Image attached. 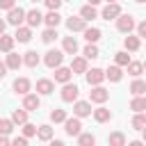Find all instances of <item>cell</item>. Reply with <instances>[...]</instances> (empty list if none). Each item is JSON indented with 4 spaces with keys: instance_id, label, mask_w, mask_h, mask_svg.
<instances>
[{
    "instance_id": "cell-1",
    "label": "cell",
    "mask_w": 146,
    "mask_h": 146,
    "mask_svg": "<svg viewBox=\"0 0 146 146\" xmlns=\"http://www.w3.org/2000/svg\"><path fill=\"white\" fill-rule=\"evenodd\" d=\"M137 27V23H135V18L130 16V14H119V18H116V30L119 32H123V34H130L132 30Z\"/></svg>"
},
{
    "instance_id": "cell-2",
    "label": "cell",
    "mask_w": 146,
    "mask_h": 146,
    "mask_svg": "<svg viewBox=\"0 0 146 146\" xmlns=\"http://www.w3.org/2000/svg\"><path fill=\"white\" fill-rule=\"evenodd\" d=\"M62 62H64V50L52 48V50H48V52L43 55V64H46L48 68H57V66H62Z\"/></svg>"
},
{
    "instance_id": "cell-3",
    "label": "cell",
    "mask_w": 146,
    "mask_h": 146,
    "mask_svg": "<svg viewBox=\"0 0 146 146\" xmlns=\"http://www.w3.org/2000/svg\"><path fill=\"white\" fill-rule=\"evenodd\" d=\"M25 14H27V11H25L23 7H11V9L7 11V23L18 27V25H23V21H25Z\"/></svg>"
},
{
    "instance_id": "cell-4",
    "label": "cell",
    "mask_w": 146,
    "mask_h": 146,
    "mask_svg": "<svg viewBox=\"0 0 146 146\" xmlns=\"http://www.w3.org/2000/svg\"><path fill=\"white\" fill-rule=\"evenodd\" d=\"M64 130H66L68 137H78V135L82 132V121H80V116L73 114V119H66V121H64Z\"/></svg>"
},
{
    "instance_id": "cell-5",
    "label": "cell",
    "mask_w": 146,
    "mask_h": 146,
    "mask_svg": "<svg viewBox=\"0 0 146 146\" xmlns=\"http://www.w3.org/2000/svg\"><path fill=\"white\" fill-rule=\"evenodd\" d=\"M78 94H80V89H78V84H71V82H66L64 87H62V100L64 103H75L78 100Z\"/></svg>"
},
{
    "instance_id": "cell-6",
    "label": "cell",
    "mask_w": 146,
    "mask_h": 146,
    "mask_svg": "<svg viewBox=\"0 0 146 146\" xmlns=\"http://www.w3.org/2000/svg\"><path fill=\"white\" fill-rule=\"evenodd\" d=\"M110 98V91L105 89V87H100V84H96L91 91H89V100L91 103H105Z\"/></svg>"
},
{
    "instance_id": "cell-7",
    "label": "cell",
    "mask_w": 146,
    "mask_h": 146,
    "mask_svg": "<svg viewBox=\"0 0 146 146\" xmlns=\"http://www.w3.org/2000/svg\"><path fill=\"white\" fill-rule=\"evenodd\" d=\"M23 107H25L27 112H36V110L41 107L39 94H25V96H23Z\"/></svg>"
},
{
    "instance_id": "cell-8",
    "label": "cell",
    "mask_w": 146,
    "mask_h": 146,
    "mask_svg": "<svg viewBox=\"0 0 146 146\" xmlns=\"http://www.w3.org/2000/svg\"><path fill=\"white\" fill-rule=\"evenodd\" d=\"M91 112H94V110H91V100H75V103H73V114H75V116L82 119V116H89Z\"/></svg>"
},
{
    "instance_id": "cell-9",
    "label": "cell",
    "mask_w": 146,
    "mask_h": 146,
    "mask_svg": "<svg viewBox=\"0 0 146 146\" xmlns=\"http://www.w3.org/2000/svg\"><path fill=\"white\" fill-rule=\"evenodd\" d=\"M119 14H121V7H119V2H107V5H105V9L100 11V18H105V21H112V18H119Z\"/></svg>"
},
{
    "instance_id": "cell-10",
    "label": "cell",
    "mask_w": 146,
    "mask_h": 146,
    "mask_svg": "<svg viewBox=\"0 0 146 146\" xmlns=\"http://www.w3.org/2000/svg\"><path fill=\"white\" fill-rule=\"evenodd\" d=\"M66 27L71 32H84L87 30V21L82 16H71V18H66Z\"/></svg>"
},
{
    "instance_id": "cell-11",
    "label": "cell",
    "mask_w": 146,
    "mask_h": 146,
    "mask_svg": "<svg viewBox=\"0 0 146 146\" xmlns=\"http://www.w3.org/2000/svg\"><path fill=\"white\" fill-rule=\"evenodd\" d=\"M71 78H73L71 66H57V68H55V82L66 84V82H71Z\"/></svg>"
},
{
    "instance_id": "cell-12",
    "label": "cell",
    "mask_w": 146,
    "mask_h": 146,
    "mask_svg": "<svg viewBox=\"0 0 146 146\" xmlns=\"http://www.w3.org/2000/svg\"><path fill=\"white\" fill-rule=\"evenodd\" d=\"M84 75H87L89 87H96V84H100V82L105 80V71H103V68H91V71L87 68V73H84Z\"/></svg>"
},
{
    "instance_id": "cell-13",
    "label": "cell",
    "mask_w": 146,
    "mask_h": 146,
    "mask_svg": "<svg viewBox=\"0 0 146 146\" xmlns=\"http://www.w3.org/2000/svg\"><path fill=\"white\" fill-rule=\"evenodd\" d=\"M11 87H14V91H16L18 96H25V94H30V89H32V82H30L27 78H16Z\"/></svg>"
},
{
    "instance_id": "cell-14",
    "label": "cell",
    "mask_w": 146,
    "mask_h": 146,
    "mask_svg": "<svg viewBox=\"0 0 146 146\" xmlns=\"http://www.w3.org/2000/svg\"><path fill=\"white\" fill-rule=\"evenodd\" d=\"M52 91H55V82H52V80H48V78L36 80V94H39V96H48V94H52Z\"/></svg>"
},
{
    "instance_id": "cell-15",
    "label": "cell",
    "mask_w": 146,
    "mask_h": 146,
    "mask_svg": "<svg viewBox=\"0 0 146 146\" xmlns=\"http://www.w3.org/2000/svg\"><path fill=\"white\" fill-rule=\"evenodd\" d=\"M25 23H27L30 27H36V25H41V23H43V14L34 7V9H30V11L25 14Z\"/></svg>"
},
{
    "instance_id": "cell-16",
    "label": "cell",
    "mask_w": 146,
    "mask_h": 146,
    "mask_svg": "<svg viewBox=\"0 0 146 146\" xmlns=\"http://www.w3.org/2000/svg\"><path fill=\"white\" fill-rule=\"evenodd\" d=\"M14 39H16L18 43H27V41L32 39V27H30V25H18Z\"/></svg>"
},
{
    "instance_id": "cell-17",
    "label": "cell",
    "mask_w": 146,
    "mask_h": 146,
    "mask_svg": "<svg viewBox=\"0 0 146 146\" xmlns=\"http://www.w3.org/2000/svg\"><path fill=\"white\" fill-rule=\"evenodd\" d=\"M121 78H123V71H121L119 64L107 66V71H105V80H110V82H121Z\"/></svg>"
},
{
    "instance_id": "cell-18",
    "label": "cell",
    "mask_w": 146,
    "mask_h": 146,
    "mask_svg": "<svg viewBox=\"0 0 146 146\" xmlns=\"http://www.w3.org/2000/svg\"><path fill=\"white\" fill-rule=\"evenodd\" d=\"M43 23H46L48 27H57V25L62 23V16H59V11H57V9H50V11L43 16Z\"/></svg>"
},
{
    "instance_id": "cell-19",
    "label": "cell",
    "mask_w": 146,
    "mask_h": 146,
    "mask_svg": "<svg viewBox=\"0 0 146 146\" xmlns=\"http://www.w3.org/2000/svg\"><path fill=\"white\" fill-rule=\"evenodd\" d=\"M62 50H64L66 55H75V52H78V41H75V36H64Z\"/></svg>"
},
{
    "instance_id": "cell-20",
    "label": "cell",
    "mask_w": 146,
    "mask_h": 146,
    "mask_svg": "<svg viewBox=\"0 0 146 146\" xmlns=\"http://www.w3.org/2000/svg\"><path fill=\"white\" fill-rule=\"evenodd\" d=\"M139 46H141V39H139V36L128 34V36L123 39V48H125V50H130V52H137V50H139Z\"/></svg>"
},
{
    "instance_id": "cell-21",
    "label": "cell",
    "mask_w": 146,
    "mask_h": 146,
    "mask_svg": "<svg viewBox=\"0 0 146 146\" xmlns=\"http://www.w3.org/2000/svg\"><path fill=\"white\" fill-rule=\"evenodd\" d=\"M39 62H41V59H39V52H36V50H27V52L23 55V64L30 66V68H36Z\"/></svg>"
},
{
    "instance_id": "cell-22",
    "label": "cell",
    "mask_w": 146,
    "mask_h": 146,
    "mask_svg": "<svg viewBox=\"0 0 146 146\" xmlns=\"http://www.w3.org/2000/svg\"><path fill=\"white\" fill-rule=\"evenodd\" d=\"M5 62H7V66H9L11 71H18V68L23 66V57L16 55V52H7V59H5Z\"/></svg>"
},
{
    "instance_id": "cell-23",
    "label": "cell",
    "mask_w": 146,
    "mask_h": 146,
    "mask_svg": "<svg viewBox=\"0 0 146 146\" xmlns=\"http://www.w3.org/2000/svg\"><path fill=\"white\" fill-rule=\"evenodd\" d=\"M71 71H73V75L75 73H87V57H73Z\"/></svg>"
},
{
    "instance_id": "cell-24",
    "label": "cell",
    "mask_w": 146,
    "mask_h": 146,
    "mask_svg": "<svg viewBox=\"0 0 146 146\" xmlns=\"http://www.w3.org/2000/svg\"><path fill=\"white\" fill-rule=\"evenodd\" d=\"M80 16L84 18V21H94V18H98V11H96V5H84L82 9H80Z\"/></svg>"
},
{
    "instance_id": "cell-25",
    "label": "cell",
    "mask_w": 146,
    "mask_h": 146,
    "mask_svg": "<svg viewBox=\"0 0 146 146\" xmlns=\"http://www.w3.org/2000/svg\"><path fill=\"white\" fill-rule=\"evenodd\" d=\"M100 36H103V32H100L98 27H87V30H84V39H87V43H98Z\"/></svg>"
},
{
    "instance_id": "cell-26",
    "label": "cell",
    "mask_w": 146,
    "mask_h": 146,
    "mask_svg": "<svg viewBox=\"0 0 146 146\" xmlns=\"http://www.w3.org/2000/svg\"><path fill=\"white\" fill-rule=\"evenodd\" d=\"M130 125H132V130H144V128H146V114H144V112H135Z\"/></svg>"
},
{
    "instance_id": "cell-27",
    "label": "cell",
    "mask_w": 146,
    "mask_h": 146,
    "mask_svg": "<svg viewBox=\"0 0 146 146\" xmlns=\"http://www.w3.org/2000/svg\"><path fill=\"white\" fill-rule=\"evenodd\" d=\"M130 110L132 112H146V96H132Z\"/></svg>"
},
{
    "instance_id": "cell-28",
    "label": "cell",
    "mask_w": 146,
    "mask_h": 146,
    "mask_svg": "<svg viewBox=\"0 0 146 146\" xmlns=\"http://www.w3.org/2000/svg\"><path fill=\"white\" fill-rule=\"evenodd\" d=\"M130 94H132V96H144V94H146V82L139 80V78H135V82L130 84Z\"/></svg>"
},
{
    "instance_id": "cell-29",
    "label": "cell",
    "mask_w": 146,
    "mask_h": 146,
    "mask_svg": "<svg viewBox=\"0 0 146 146\" xmlns=\"http://www.w3.org/2000/svg\"><path fill=\"white\" fill-rule=\"evenodd\" d=\"M94 119H96L98 123H107V121L112 119V112H110L107 107H98V110H94Z\"/></svg>"
},
{
    "instance_id": "cell-30",
    "label": "cell",
    "mask_w": 146,
    "mask_h": 146,
    "mask_svg": "<svg viewBox=\"0 0 146 146\" xmlns=\"http://www.w3.org/2000/svg\"><path fill=\"white\" fill-rule=\"evenodd\" d=\"M11 121H14L16 125H23V123H27V110H25V107H21V110H14V112H11Z\"/></svg>"
},
{
    "instance_id": "cell-31",
    "label": "cell",
    "mask_w": 146,
    "mask_h": 146,
    "mask_svg": "<svg viewBox=\"0 0 146 146\" xmlns=\"http://www.w3.org/2000/svg\"><path fill=\"white\" fill-rule=\"evenodd\" d=\"M125 68H128V73H130L132 78H139V75L144 73V62H132V59H130V64H128Z\"/></svg>"
},
{
    "instance_id": "cell-32",
    "label": "cell",
    "mask_w": 146,
    "mask_h": 146,
    "mask_svg": "<svg viewBox=\"0 0 146 146\" xmlns=\"http://www.w3.org/2000/svg\"><path fill=\"white\" fill-rule=\"evenodd\" d=\"M36 137H39L41 141H50V139H52V128L46 125V123L39 125V128H36Z\"/></svg>"
},
{
    "instance_id": "cell-33",
    "label": "cell",
    "mask_w": 146,
    "mask_h": 146,
    "mask_svg": "<svg viewBox=\"0 0 146 146\" xmlns=\"http://www.w3.org/2000/svg\"><path fill=\"white\" fill-rule=\"evenodd\" d=\"M14 36H9V34H0V50L2 52H11V48H14Z\"/></svg>"
},
{
    "instance_id": "cell-34",
    "label": "cell",
    "mask_w": 146,
    "mask_h": 146,
    "mask_svg": "<svg viewBox=\"0 0 146 146\" xmlns=\"http://www.w3.org/2000/svg\"><path fill=\"white\" fill-rule=\"evenodd\" d=\"M107 144L110 146H125V135L123 132H112L107 137Z\"/></svg>"
},
{
    "instance_id": "cell-35",
    "label": "cell",
    "mask_w": 146,
    "mask_h": 146,
    "mask_svg": "<svg viewBox=\"0 0 146 146\" xmlns=\"http://www.w3.org/2000/svg\"><path fill=\"white\" fill-rule=\"evenodd\" d=\"M57 36H59V34H57V27H46L43 34H41V41H43V43H52Z\"/></svg>"
},
{
    "instance_id": "cell-36",
    "label": "cell",
    "mask_w": 146,
    "mask_h": 146,
    "mask_svg": "<svg viewBox=\"0 0 146 146\" xmlns=\"http://www.w3.org/2000/svg\"><path fill=\"white\" fill-rule=\"evenodd\" d=\"M82 55H84L87 59H96V57H100V50H98L96 43H87V48L82 50Z\"/></svg>"
},
{
    "instance_id": "cell-37",
    "label": "cell",
    "mask_w": 146,
    "mask_h": 146,
    "mask_svg": "<svg viewBox=\"0 0 146 146\" xmlns=\"http://www.w3.org/2000/svg\"><path fill=\"white\" fill-rule=\"evenodd\" d=\"M78 144H80V146H94V144H96V137H94L91 132H80V135H78Z\"/></svg>"
},
{
    "instance_id": "cell-38",
    "label": "cell",
    "mask_w": 146,
    "mask_h": 146,
    "mask_svg": "<svg viewBox=\"0 0 146 146\" xmlns=\"http://www.w3.org/2000/svg\"><path fill=\"white\" fill-rule=\"evenodd\" d=\"M68 116H66V110H52L50 112V121L52 123H64Z\"/></svg>"
},
{
    "instance_id": "cell-39",
    "label": "cell",
    "mask_w": 146,
    "mask_h": 146,
    "mask_svg": "<svg viewBox=\"0 0 146 146\" xmlns=\"http://www.w3.org/2000/svg\"><path fill=\"white\" fill-rule=\"evenodd\" d=\"M14 121L11 119H0V135H9L11 130H14Z\"/></svg>"
},
{
    "instance_id": "cell-40",
    "label": "cell",
    "mask_w": 146,
    "mask_h": 146,
    "mask_svg": "<svg viewBox=\"0 0 146 146\" xmlns=\"http://www.w3.org/2000/svg\"><path fill=\"white\" fill-rule=\"evenodd\" d=\"M114 59H116V64H119V66H128V64H130V55H128V50L116 52V55H114Z\"/></svg>"
},
{
    "instance_id": "cell-41",
    "label": "cell",
    "mask_w": 146,
    "mask_h": 146,
    "mask_svg": "<svg viewBox=\"0 0 146 146\" xmlns=\"http://www.w3.org/2000/svg\"><path fill=\"white\" fill-rule=\"evenodd\" d=\"M23 135L30 139V137H34L36 135V125L34 123H23Z\"/></svg>"
},
{
    "instance_id": "cell-42",
    "label": "cell",
    "mask_w": 146,
    "mask_h": 146,
    "mask_svg": "<svg viewBox=\"0 0 146 146\" xmlns=\"http://www.w3.org/2000/svg\"><path fill=\"white\" fill-rule=\"evenodd\" d=\"M135 30H137V36H139V39H146V21L137 23V27H135Z\"/></svg>"
},
{
    "instance_id": "cell-43",
    "label": "cell",
    "mask_w": 146,
    "mask_h": 146,
    "mask_svg": "<svg viewBox=\"0 0 146 146\" xmlns=\"http://www.w3.org/2000/svg\"><path fill=\"white\" fill-rule=\"evenodd\" d=\"M43 2H46V7H48V9H59L64 0H43Z\"/></svg>"
},
{
    "instance_id": "cell-44",
    "label": "cell",
    "mask_w": 146,
    "mask_h": 146,
    "mask_svg": "<svg viewBox=\"0 0 146 146\" xmlns=\"http://www.w3.org/2000/svg\"><path fill=\"white\" fill-rule=\"evenodd\" d=\"M11 144H14V146H27V137H25V135H23V137H14Z\"/></svg>"
},
{
    "instance_id": "cell-45",
    "label": "cell",
    "mask_w": 146,
    "mask_h": 146,
    "mask_svg": "<svg viewBox=\"0 0 146 146\" xmlns=\"http://www.w3.org/2000/svg\"><path fill=\"white\" fill-rule=\"evenodd\" d=\"M11 7H16V0H0V9H11Z\"/></svg>"
},
{
    "instance_id": "cell-46",
    "label": "cell",
    "mask_w": 146,
    "mask_h": 146,
    "mask_svg": "<svg viewBox=\"0 0 146 146\" xmlns=\"http://www.w3.org/2000/svg\"><path fill=\"white\" fill-rule=\"evenodd\" d=\"M7 68H9V66H7V62H0V80L7 75Z\"/></svg>"
},
{
    "instance_id": "cell-47",
    "label": "cell",
    "mask_w": 146,
    "mask_h": 146,
    "mask_svg": "<svg viewBox=\"0 0 146 146\" xmlns=\"http://www.w3.org/2000/svg\"><path fill=\"white\" fill-rule=\"evenodd\" d=\"M7 144H11V139L7 135H0V146H7Z\"/></svg>"
},
{
    "instance_id": "cell-48",
    "label": "cell",
    "mask_w": 146,
    "mask_h": 146,
    "mask_svg": "<svg viewBox=\"0 0 146 146\" xmlns=\"http://www.w3.org/2000/svg\"><path fill=\"white\" fill-rule=\"evenodd\" d=\"M5 27H7V21L0 18V34H5Z\"/></svg>"
},
{
    "instance_id": "cell-49",
    "label": "cell",
    "mask_w": 146,
    "mask_h": 146,
    "mask_svg": "<svg viewBox=\"0 0 146 146\" xmlns=\"http://www.w3.org/2000/svg\"><path fill=\"white\" fill-rule=\"evenodd\" d=\"M141 139H144V144H146V128L141 130Z\"/></svg>"
},
{
    "instance_id": "cell-50",
    "label": "cell",
    "mask_w": 146,
    "mask_h": 146,
    "mask_svg": "<svg viewBox=\"0 0 146 146\" xmlns=\"http://www.w3.org/2000/svg\"><path fill=\"white\" fill-rule=\"evenodd\" d=\"M98 2H103V0H89V5H98Z\"/></svg>"
},
{
    "instance_id": "cell-51",
    "label": "cell",
    "mask_w": 146,
    "mask_h": 146,
    "mask_svg": "<svg viewBox=\"0 0 146 146\" xmlns=\"http://www.w3.org/2000/svg\"><path fill=\"white\" fill-rule=\"evenodd\" d=\"M135 2H139V5H141V2H146V0H135Z\"/></svg>"
},
{
    "instance_id": "cell-52",
    "label": "cell",
    "mask_w": 146,
    "mask_h": 146,
    "mask_svg": "<svg viewBox=\"0 0 146 146\" xmlns=\"http://www.w3.org/2000/svg\"><path fill=\"white\" fill-rule=\"evenodd\" d=\"M105 2H116V0H105Z\"/></svg>"
},
{
    "instance_id": "cell-53",
    "label": "cell",
    "mask_w": 146,
    "mask_h": 146,
    "mask_svg": "<svg viewBox=\"0 0 146 146\" xmlns=\"http://www.w3.org/2000/svg\"><path fill=\"white\" fill-rule=\"evenodd\" d=\"M30 2H39V0H30Z\"/></svg>"
},
{
    "instance_id": "cell-54",
    "label": "cell",
    "mask_w": 146,
    "mask_h": 146,
    "mask_svg": "<svg viewBox=\"0 0 146 146\" xmlns=\"http://www.w3.org/2000/svg\"><path fill=\"white\" fill-rule=\"evenodd\" d=\"M144 68H146V62H144Z\"/></svg>"
},
{
    "instance_id": "cell-55",
    "label": "cell",
    "mask_w": 146,
    "mask_h": 146,
    "mask_svg": "<svg viewBox=\"0 0 146 146\" xmlns=\"http://www.w3.org/2000/svg\"><path fill=\"white\" fill-rule=\"evenodd\" d=\"M64 2H68V0H64Z\"/></svg>"
}]
</instances>
